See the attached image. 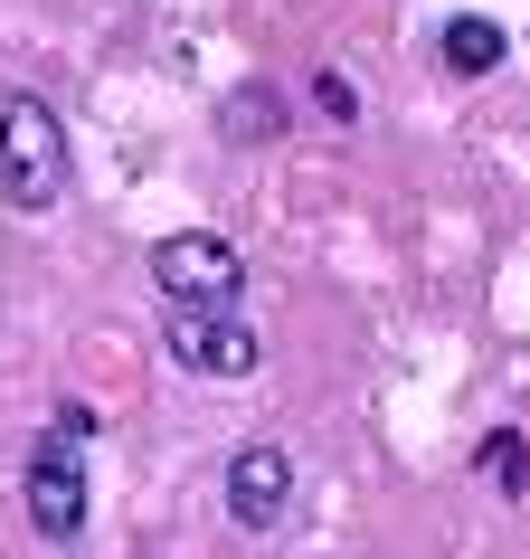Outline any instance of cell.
Segmentation results:
<instances>
[{"mask_svg":"<svg viewBox=\"0 0 530 559\" xmlns=\"http://www.w3.org/2000/svg\"><path fill=\"white\" fill-rule=\"evenodd\" d=\"M67 123H58V105L48 95H29V86H10L0 95V209L10 218H38V209H58L67 200Z\"/></svg>","mask_w":530,"mask_h":559,"instance_id":"1","label":"cell"},{"mask_svg":"<svg viewBox=\"0 0 530 559\" xmlns=\"http://www.w3.org/2000/svg\"><path fill=\"white\" fill-rule=\"evenodd\" d=\"M152 285H161V304H180V313H237L246 257H237L218 228H171L152 247Z\"/></svg>","mask_w":530,"mask_h":559,"instance_id":"2","label":"cell"},{"mask_svg":"<svg viewBox=\"0 0 530 559\" xmlns=\"http://www.w3.org/2000/svg\"><path fill=\"white\" fill-rule=\"evenodd\" d=\"M86 445L76 437H58V427H48V437H29V455H20V512H29V531L38 540H76V531H86Z\"/></svg>","mask_w":530,"mask_h":559,"instance_id":"3","label":"cell"},{"mask_svg":"<svg viewBox=\"0 0 530 559\" xmlns=\"http://www.w3.org/2000/svg\"><path fill=\"white\" fill-rule=\"evenodd\" d=\"M161 342H171L180 370H200V380H256L265 370V342L246 313H180L161 304Z\"/></svg>","mask_w":530,"mask_h":559,"instance_id":"4","label":"cell"},{"mask_svg":"<svg viewBox=\"0 0 530 559\" xmlns=\"http://www.w3.org/2000/svg\"><path fill=\"white\" fill-rule=\"evenodd\" d=\"M218 493H228L237 531H285V512H294V455L275 437H246L228 455V474H218Z\"/></svg>","mask_w":530,"mask_h":559,"instance_id":"5","label":"cell"},{"mask_svg":"<svg viewBox=\"0 0 530 559\" xmlns=\"http://www.w3.org/2000/svg\"><path fill=\"white\" fill-rule=\"evenodd\" d=\"M436 58H445V76H493V67L511 58V38H502V20H483V10H455L436 29Z\"/></svg>","mask_w":530,"mask_h":559,"instance_id":"6","label":"cell"},{"mask_svg":"<svg viewBox=\"0 0 530 559\" xmlns=\"http://www.w3.org/2000/svg\"><path fill=\"white\" fill-rule=\"evenodd\" d=\"M218 143H237V152L285 143V95L275 86H228L218 95Z\"/></svg>","mask_w":530,"mask_h":559,"instance_id":"7","label":"cell"},{"mask_svg":"<svg viewBox=\"0 0 530 559\" xmlns=\"http://www.w3.org/2000/svg\"><path fill=\"white\" fill-rule=\"evenodd\" d=\"M473 465H483V484H493L502 502L530 493V437H521V427H493V437L473 445Z\"/></svg>","mask_w":530,"mask_h":559,"instance_id":"8","label":"cell"},{"mask_svg":"<svg viewBox=\"0 0 530 559\" xmlns=\"http://www.w3.org/2000/svg\"><path fill=\"white\" fill-rule=\"evenodd\" d=\"M303 95H313V115H332V123H360V86L341 76V67H313V86H303Z\"/></svg>","mask_w":530,"mask_h":559,"instance_id":"9","label":"cell"},{"mask_svg":"<svg viewBox=\"0 0 530 559\" xmlns=\"http://www.w3.org/2000/svg\"><path fill=\"white\" fill-rule=\"evenodd\" d=\"M58 437H76V445L95 437V408H86V399H58Z\"/></svg>","mask_w":530,"mask_h":559,"instance_id":"10","label":"cell"}]
</instances>
